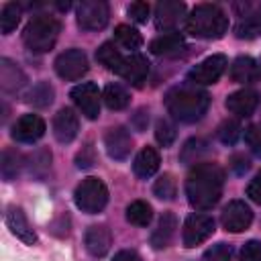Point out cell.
<instances>
[{
	"label": "cell",
	"instance_id": "cell-3",
	"mask_svg": "<svg viewBox=\"0 0 261 261\" xmlns=\"http://www.w3.org/2000/svg\"><path fill=\"white\" fill-rule=\"evenodd\" d=\"M186 31L196 39H220L228 31V16L216 4H198L186 16Z\"/></svg>",
	"mask_w": 261,
	"mask_h": 261
},
{
	"label": "cell",
	"instance_id": "cell-34",
	"mask_svg": "<svg viewBox=\"0 0 261 261\" xmlns=\"http://www.w3.org/2000/svg\"><path fill=\"white\" fill-rule=\"evenodd\" d=\"M153 192H155V196L161 198V200H173V196H175V181H173V177H171L169 173H163V175L155 181Z\"/></svg>",
	"mask_w": 261,
	"mask_h": 261
},
{
	"label": "cell",
	"instance_id": "cell-42",
	"mask_svg": "<svg viewBox=\"0 0 261 261\" xmlns=\"http://www.w3.org/2000/svg\"><path fill=\"white\" fill-rule=\"evenodd\" d=\"M247 196H249L253 202L261 204V171H257V173L253 175V179L249 181V186H247Z\"/></svg>",
	"mask_w": 261,
	"mask_h": 261
},
{
	"label": "cell",
	"instance_id": "cell-15",
	"mask_svg": "<svg viewBox=\"0 0 261 261\" xmlns=\"http://www.w3.org/2000/svg\"><path fill=\"white\" fill-rule=\"evenodd\" d=\"M77 130H80V120H77V114L71 110V108H61L55 118H53V135L59 143H71L75 137H77Z\"/></svg>",
	"mask_w": 261,
	"mask_h": 261
},
{
	"label": "cell",
	"instance_id": "cell-6",
	"mask_svg": "<svg viewBox=\"0 0 261 261\" xmlns=\"http://www.w3.org/2000/svg\"><path fill=\"white\" fill-rule=\"evenodd\" d=\"M77 24L84 31H102L108 24L110 8L104 0H84L75 10Z\"/></svg>",
	"mask_w": 261,
	"mask_h": 261
},
{
	"label": "cell",
	"instance_id": "cell-29",
	"mask_svg": "<svg viewBox=\"0 0 261 261\" xmlns=\"http://www.w3.org/2000/svg\"><path fill=\"white\" fill-rule=\"evenodd\" d=\"M102 98H104V104H106L110 110H122V108L128 106V100H130L128 92H126L120 84H108V86L104 88Z\"/></svg>",
	"mask_w": 261,
	"mask_h": 261
},
{
	"label": "cell",
	"instance_id": "cell-26",
	"mask_svg": "<svg viewBox=\"0 0 261 261\" xmlns=\"http://www.w3.org/2000/svg\"><path fill=\"white\" fill-rule=\"evenodd\" d=\"M96 59H98V63L104 65L106 69L118 73V69H120L122 61H124V55L116 49L114 43H102V45L98 47V51H96Z\"/></svg>",
	"mask_w": 261,
	"mask_h": 261
},
{
	"label": "cell",
	"instance_id": "cell-1",
	"mask_svg": "<svg viewBox=\"0 0 261 261\" xmlns=\"http://www.w3.org/2000/svg\"><path fill=\"white\" fill-rule=\"evenodd\" d=\"M222 188L224 171L218 163L212 161L196 163L186 179V196L196 210H210L220 200Z\"/></svg>",
	"mask_w": 261,
	"mask_h": 261
},
{
	"label": "cell",
	"instance_id": "cell-4",
	"mask_svg": "<svg viewBox=\"0 0 261 261\" xmlns=\"http://www.w3.org/2000/svg\"><path fill=\"white\" fill-rule=\"evenodd\" d=\"M59 29H61V24L55 16L37 14L27 22V27L22 31V41L29 51L47 53L49 49H53V45L59 37Z\"/></svg>",
	"mask_w": 261,
	"mask_h": 261
},
{
	"label": "cell",
	"instance_id": "cell-16",
	"mask_svg": "<svg viewBox=\"0 0 261 261\" xmlns=\"http://www.w3.org/2000/svg\"><path fill=\"white\" fill-rule=\"evenodd\" d=\"M259 104V94L253 90V88H243L239 92H232L228 98H226V108L228 112H232L234 116L239 118H245V116H251L255 112Z\"/></svg>",
	"mask_w": 261,
	"mask_h": 261
},
{
	"label": "cell",
	"instance_id": "cell-33",
	"mask_svg": "<svg viewBox=\"0 0 261 261\" xmlns=\"http://www.w3.org/2000/svg\"><path fill=\"white\" fill-rule=\"evenodd\" d=\"M29 171H31V175H35V177H45V173L49 171V167H51V151H47V149H37L31 157H29Z\"/></svg>",
	"mask_w": 261,
	"mask_h": 261
},
{
	"label": "cell",
	"instance_id": "cell-30",
	"mask_svg": "<svg viewBox=\"0 0 261 261\" xmlns=\"http://www.w3.org/2000/svg\"><path fill=\"white\" fill-rule=\"evenodd\" d=\"M114 41H116L120 47L130 49V51H135V49H139V47L143 45L141 33H139L135 27H130V24H118V27L114 29Z\"/></svg>",
	"mask_w": 261,
	"mask_h": 261
},
{
	"label": "cell",
	"instance_id": "cell-37",
	"mask_svg": "<svg viewBox=\"0 0 261 261\" xmlns=\"http://www.w3.org/2000/svg\"><path fill=\"white\" fill-rule=\"evenodd\" d=\"M245 143L253 151V155L261 157V124H251L245 128Z\"/></svg>",
	"mask_w": 261,
	"mask_h": 261
},
{
	"label": "cell",
	"instance_id": "cell-32",
	"mask_svg": "<svg viewBox=\"0 0 261 261\" xmlns=\"http://www.w3.org/2000/svg\"><path fill=\"white\" fill-rule=\"evenodd\" d=\"M20 14H22V10L16 2H6L2 6V10H0V31H2V35H10L16 29V24L20 22Z\"/></svg>",
	"mask_w": 261,
	"mask_h": 261
},
{
	"label": "cell",
	"instance_id": "cell-27",
	"mask_svg": "<svg viewBox=\"0 0 261 261\" xmlns=\"http://www.w3.org/2000/svg\"><path fill=\"white\" fill-rule=\"evenodd\" d=\"M20 167H22V155L16 149H4L0 159V173L4 181L16 179V175L20 173Z\"/></svg>",
	"mask_w": 261,
	"mask_h": 261
},
{
	"label": "cell",
	"instance_id": "cell-38",
	"mask_svg": "<svg viewBox=\"0 0 261 261\" xmlns=\"http://www.w3.org/2000/svg\"><path fill=\"white\" fill-rule=\"evenodd\" d=\"M202 261H230V247L226 243H216L204 253Z\"/></svg>",
	"mask_w": 261,
	"mask_h": 261
},
{
	"label": "cell",
	"instance_id": "cell-8",
	"mask_svg": "<svg viewBox=\"0 0 261 261\" xmlns=\"http://www.w3.org/2000/svg\"><path fill=\"white\" fill-rule=\"evenodd\" d=\"M228 61L224 55L216 53V55H210L206 59H202L198 65H194L188 73L190 82L196 84V86H210V84H216L220 80V75L224 73Z\"/></svg>",
	"mask_w": 261,
	"mask_h": 261
},
{
	"label": "cell",
	"instance_id": "cell-23",
	"mask_svg": "<svg viewBox=\"0 0 261 261\" xmlns=\"http://www.w3.org/2000/svg\"><path fill=\"white\" fill-rule=\"evenodd\" d=\"M175 228H177V218H175L171 212H165V214L159 218L157 228H155L153 234H151V245H153L155 249H165V247L171 243V239H173V234H175Z\"/></svg>",
	"mask_w": 261,
	"mask_h": 261
},
{
	"label": "cell",
	"instance_id": "cell-22",
	"mask_svg": "<svg viewBox=\"0 0 261 261\" xmlns=\"http://www.w3.org/2000/svg\"><path fill=\"white\" fill-rule=\"evenodd\" d=\"M184 37L179 35V33H163V35H159V37H155L151 43H149V49H151V53H155V55H165V57H169V55H177L181 49H184Z\"/></svg>",
	"mask_w": 261,
	"mask_h": 261
},
{
	"label": "cell",
	"instance_id": "cell-44",
	"mask_svg": "<svg viewBox=\"0 0 261 261\" xmlns=\"http://www.w3.org/2000/svg\"><path fill=\"white\" fill-rule=\"evenodd\" d=\"M230 161H232V169H234L237 173H243V171L249 169V159L243 157V155H234Z\"/></svg>",
	"mask_w": 261,
	"mask_h": 261
},
{
	"label": "cell",
	"instance_id": "cell-12",
	"mask_svg": "<svg viewBox=\"0 0 261 261\" xmlns=\"http://www.w3.org/2000/svg\"><path fill=\"white\" fill-rule=\"evenodd\" d=\"M186 16V4L177 0H161L155 6V27L163 33H173Z\"/></svg>",
	"mask_w": 261,
	"mask_h": 261
},
{
	"label": "cell",
	"instance_id": "cell-45",
	"mask_svg": "<svg viewBox=\"0 0 261 261\" xmlns=\"http://www.w3.org/2000/svg\"><path fill=\"white\" fill-rule=\"evenodd\" d=\"M261 77V59H257V80Z\"/></svg>",
	"mask_w": 261,
	"mask_h": 261
},
{
	"label": "cell",
	"instance_id": "cell-14",
	"mask_svg": "<svg viewBox=\"0 0 261 261\" xmlns=\"http://www.w3.org/2000/svg\"><path fill=\"white\" fill-rule=\"evenodd\" d=\"M47 126L39 114H22L12 126V139L18 143H35L45 135Z\"/></svg>",
	"mask_w": 261,
	"mask_h": 261
},
{
	"label": "cell",
	"instance_id": "cell-31",
	"mask_svg": "<svg viewBox=\"0 0 261 261\" xmlns=\"http://www.w3.org/2000/svg\"><path fill=\"white\" fill-rule=\"evenodd\" d=\"M53 88H51V84L49 82H39V84H35L31 90H29V94H27V102L29 104H33L35 108H47L51 102H53Z\"/></svg>",
	"mask_w": 261,
	"mask_h": 261
},
{
	"label": "cell",
	"instance_id": "cell-2",
	"mask_svg": "<svg viewBox=\"0 0 261 261\" xmlns=\"http://www.w3.org/2000/svg\"><path fill=\"white\" fill-rule=\"evenodd\" d=\"M210 104V96L206 90L198 88L196 84L175 86L165 96L167 112L179 122H196L200 120Z\"/></svg>",
	"mask_w": 261,
	"mask_h": 261
},
{
	"label": "cell",
	"instance_id": "cell-19",
	"mask_svg": "<svg viewBox=\"0 0 261 261\" xmlns=\"http://www.w3.org/2000/svg\"><path fill=\"white\" fill-rule=\"evenodd\" d=\"M0 86L8 94H16L27 86V75L22 73V69L6 57L0 59Z\"/></svg>",
	"mask_w": 261,
	"mask_h": 261
},
{
	"label": "cell",
	"instance_id": "cell-35",
	"mask_svg": "<svg viewBox=\"0 0 261 261\" xmlns=\"http://www.w3.org/2000/svg\"><path fill=\"white\" fill-rule=\"evenodd\" d=\"M155 139H157V143H159L161 147H169V145L175 141V126H173L169 120L161 118V120L157 122V126H155Z\"/></svg>",
	"mask_w": 261,
	"mask_h": 261
},
{
	"label": "cell",
	"instance_id": "cell-41",
	"mask_svg": "<svg viewBox=\"0 0 261 261\" xmlns=\"http://www.w3.org/2000/svg\"><path fill=\"white\" fill-rule=\"evenodd\" d=\"M75 163H77V167L80 169H88V167H92L94 163H96V157H94V147L88 143L80 153H77V157H75Z\"/></svg>",
	"mask_w": 261,
	"mask_h": 261
},
{
	"label": "cell",
	"instance_id": "cell-25",
	"mask_svg": "<svg viewBox=\"0 0 261 261\" xmlns=\"http://www.w3.org/2000/svg\"><path fill=\"white\" fill-rule=\"evenodd\" d=\"M237 39H259L261 37V14H243L234 27Z\"/></svg>",
	"mask_w": 261,
	"mask_h": 261
},
{
	"label": "cell",
	"instance_id": "cell-24",
	"mask_svg": "<svg viewBox=\"0 0 261 261\" xmlns=\"http://www.w3.org/2000/svg\"><path fill=\"white\" fill-rule=\"evenodd\" d=\"M230 77L234 82H241V84L257 80V61L253 57H247V55L237 57L230 65Z\"/></svg>",
	"mask_w": 261,
	"mask_h": 261
},
{
	"label": "cell",
	"instance_id": "cell-17",
	"mask_svg": "<svg viewBox=\"0 0 261 261\" xmlns=\"http://www.w3.org/2000/svg\"><path fill=\"white\" fill-rule=\"evenodd\" d=\"M4 220H6V226L10 228V232L14 237H18L22 243H27V245H35L37 243V234H35L33 226L29 224L24 212L18 206H8Z\"/></svg>",
	"mask_w": 261,
	"mask_h": 261
},
{
	"label": "cell",
	"instance_id": "cell-11",
	"mask_svg": "<svg viewBox=\"0 0 261 261\" xmlns=\"http://www.w3.org/2000/svg\"><path fill=\"white\" fill-rule=\"evenodd\" d=\"M220 222H222L224 230H228V232H243L253 222V210L243 200H232L224 206Z\"/></svg>",
	"mask_w": 261,
	"mask_h": 261
},
{
	"label": "cell",
	"instance_id": "cell-20",
	"mask_svg": "<svg viewBox=\"0 0 261 261\" xmlns=\"http://www.w3.org/2000/svg\"><path fill=\"white\" fill-rule=\"evenodd\" d=\"M149 73V61L145 55L141 53H130L124 57L120 69H118V75L124 77L126 82L130 84H141Z\"/></svg>",
	"mask_w": 261,
	"mask_h": 261
},
{
	"label": "cell",
	"instance_id": "cell-13",
	"mask_svg": "<svg viewBox=\"0 0 261 261\" xmlns=\"http://www.w3.org/2000/svg\"><path fill=\"white\" fill-rule=\"evenodd\" d=\"M104 147H106V153H108L110 159L122 161L130 155L133 137L124 126H112L104 135Z\"/></svg>",
	"mask_w": 261,
	"mask_h": 261
},
{
	"label": "cell",
	"instance_id": "cell-5",
	"mask_svg": "<svg viewBox=\"0 0 261 261\" xmlns=\"http://www.w3.org/2000/svg\"><path fill=\"white\" fill-rule=\"evenodd\" d=\"M75 206L86 214H98L108 204V188L98 177H86L73 192Z\"/></svg>",
	"mask_w": 261,
	"mask_h": 261
},
{
	"label": "cell",
	"instance_id": "cell-36",
	"mask_svg": "<svg viewBox=\"0 0 261 261\" xmlns=\"http://www.w3.org/2000/svg\"><path fill=\"white\" fill-rule=\"evenodd\" d=\"M239 137H241V124H239L237 120H224V122L218 126V139H220L224 145L237 143Z\"/></svg>",
	"mask_w": 261,
	"mask_h": 261
},
{
	"label": "cell",
	"instance_id": "cell-9",
	"mask_svg": "<svg viewBox=\"0 0 261 261\" xmlns=\"http://www.w3.org/2000/svg\"><path fill=\"white\" fill-rule=\"evenodd\" d=\"M71 100L73 104L77 106V110L90 118V120H96L100 116V100H102V94L98 90L96 84L92 82H84V84H77L73 90H71Z\"/></svg>",
	"mask_w": 261,
	"mask_h": 261
},
{
	"label": "cell",
	"instance_id": "cell-10",
	"mask_svg": "<svg viewBox=\"0 0 261 261\" xmlns=\"http://www.w3.org/2000/svg\"><path fill=\"white\" fill-rule=\"evenodd\" d=\"M214 232V218L208 214H190L184 222V245L186 247H196L204 241H208Z\"/></svg>",
	"mask_w": 261,
	"mask_h": 261
},
{
	"label": "cell",
	"instance_id": "cell-40",
	"mask_svg": "<svg viewBox=\"0 0 261 261\" xmlns=\"http://www.w3.org/2000/svg\"><path fill=\"white\" fill-rule=\"evenodd\" d=\"M149 10H151L149 4H145V2H133V4H128L126 14H128L130 20H135V22H147Z\"/></svg>",
	"mask_w": 261,
	"mask_h": 261
},
{
	"label": "cell",
	"instance_id": "cell-39",
	"mask_svg": "<svg viewBox=\"0 0 261 261\" xmlns=\"http://www.w3.org/2000/svg\"><path fill=\"white\" fill-rule=\"evenodd\" d=\"M239 261H261V243L259 241H249L243 245Z\"/></svg>",
	"mask_w": 261,
	"mask_h": 261
},
{
	"label": "cell",
	"instance_id": "cell-28",
	"mask_svg": "<svg viewBox=\"0 0 261 261\" xmlns=\"http://www.w3.org/2000/svg\"><path fill=\"white\" fill-rule=\"evenodd\" d=\"M153 218V208L145 200H135L126 206V220L135 226H149Z\"/></svg>",
	"mask_w": 261,
	"mask_h": 261
},
{
	"label": "cell",
	"instance_id": "cell-18",
	"mask_svg": "<svg viewBox=\"0 0 261 261\" xmlns=\"http://www.w3.org/2000/svg\"><path fill=\"white\" fill-rule=\"evenodd\" d=\"M84 243H86V249H88V253L92 257H104L110 251L112 234H110L108 226H104V224H92L86 230Z\"/></svg>",
	"mask_w": 261,
	"mask_h": 261
},
{
	"label": "cell",
	"instance_id": "cell-43",
	"mask_svg": "<svg viewBox=\"0 0 261 261\" xmlns=\"http://www.w3.org/2000/svg\"><path fill=\"white\" fill-rule=\"evenodd\" d=\"M112 261H143L135 251H130V249H122V251H118L114 257H112Z\"/></svg>",
	"mask_w": 261,
	"mask_h": 261
},
{
	"label": "cell",
	"instance_id": "cell-7",
	"mask_svg": "<svg viewBox=\"0 0 261 261\" xmlns=\"http://www.w3.org/2000/svg\"><path fill=\"white\" fill-rule=\"evenodd\" d=\"M55 71L65 82H75L88 71V57L82 49H67L57 55L55 59Z\"/></svg>",
	"mask_w": 261,
	"mask_h": 261
},
{
	"label": "cell",
	"instance_id": "cell-21",
	"mask_svg": "<svg viewBox=\"0 0 261 261\" xmlns=\"http://www.w3.org/2000/svg\"><path fill=\"white\" fill-rule=\"evenodd\" d=\"M159 163H161V159H159V153H157V149H153V147H143L139 153H137V157H135V161H133V169H135V173L139 175V177H143V179H147V177H151L157 169H159Z\"/></svg>",
	"mask_w": 261,
	"mask_h": 261
}]
</instances>
